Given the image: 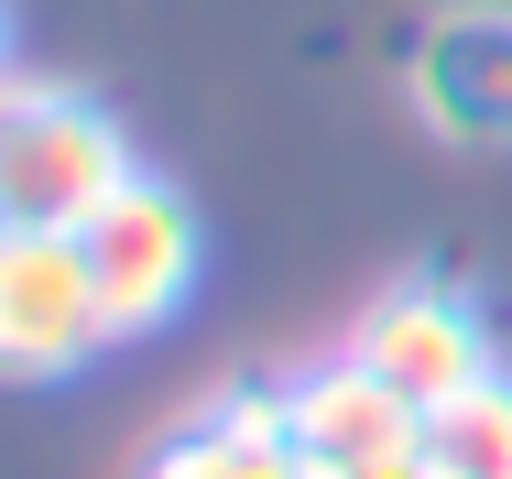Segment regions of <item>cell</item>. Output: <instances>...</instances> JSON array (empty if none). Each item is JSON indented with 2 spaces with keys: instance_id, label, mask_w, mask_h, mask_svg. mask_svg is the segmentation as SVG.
Masks as SVG:
<instances>
[{
  "instance_id": "1",
  "label": "cell",
  "mask_w": 512,
  "mask_h": 479,
  "mask_svg": "<svg viewBox=\"0 0 512 479\" xmlns=\"http://www.w3.org/2000/svg\"><path fill=\"white\" fill-rule=\"evenodd\" d=\"M131 175L142 164L88 88L0 77V229H88Z\"/></svg>"
},
{
  "instance_id": "2",
  "label": "cell",
  "mask_w": 512,
  "mask_h": 479,
  "mask_svg": "<svg viewBox=\"0 0 512 479\" xmlns=\"http://www.w3.org/2000/svg\"><path fill=\"white\" fill-rule=\"evenodd\" d=\"M77 251H88V284H99L109 338H153V327L186 316V294H197L207 229H197V207L164 186V175H131V186L77 229Z\"/></svg>"
},
{
  "instance_id": "3",
  "label": "cell",
  "mask_w": 512,
  "mask_h": 479,
  "mask_svg": "<svg viewBox=\"0 0 512 479\" xmlns=\"http://www.w3.org/2000/svg\"><path fill=\"white\" fill-rule=\"evenodd\" d=\"M284 436H295L306 479H425V403L349 349L284 382Z\"/></svg>"
},
{
  "instance_id": "4",
  "label": "cell",
  "mask_w": 512,
  "mask_h": 479,
  "mask_svg": "<svg viewBox=\"0 0 512 479\" xmlns=\"http://www.w3.org/2000/svg\"><path fill=\"white\" fill-rule=\"evenodd\" d=\"M109 349L77 229H0V382H66Z\"/></svg>"
},
{
  "instance_id": "5",
  "label": "cell",
  "mask_w": 512,
  "mask_h": 479,
  "mask_svg": "<svg viewBox=\"0 0 512 479\" xmlns=\"http://www.w3.org/2000/svg\"><path fill=\"white\" fill-rule=\"evenodd\" d=\"M414 109L447 142H512V0H458L414 44Z\"/></svg>"
},
{
  "instance_id": "6",
  "label": "cell",
  "mask_w": 512,
  "mask_h": 479,
  "mask_svg": "<svg viewBox=\"0 0 512 479\" xmlns=\"http://www.w3.org/2000/svg\"><path fill=\"white\" fill-rule=\"evenodd\" d=\"M349 360H371L393 392L414 403H447V392H469L491 371V338H480V316H469V294L447 284H393L360 327H349Z\"/></svg>"
},
{
  "instance_id": "7",
  "label": "cell",
  "mask_w": 512,
  "mask_h": 479,
  "mask_svg": "<svg viewBox=\"0 0 512 479\" xmlns=\"http://www.w3.org/2000/svg\"><path fill=\"white\" fill-rule=\"evenodd\" d=\"M142 479H306L295 436H284V392H229L218 414L175 425Z\"/></svg>"
},
{
  "instance_id": "8",
  "label": "cell",
  "mask_w": 512,
  "mask_h": 479,
  "mask_svg": "<svg viewBox=\"0 0 512 479\" xmlns=\"http://www.w3.org/2000/svg\"><path fill=\"white\" fill-rule=\"evenodd\" d=\"M425 479H512V371L425 403Z\"/></svg>"
},
{
  "instance_id": "9",
  "label": "cell",
  "mask_w": 512,
  "mask_h": 479,
  "mask_svg": "<svg viewBox=\"0 0 512 479\" xmlns=\"http://www.w3.org/2000/svg\"><path fill=\"white\" fill-rule=\"evenodd\" d=\"M0 55H11V22H0ZM0 77H11V66H0Z\"/></svg>"
}]
</instances>
